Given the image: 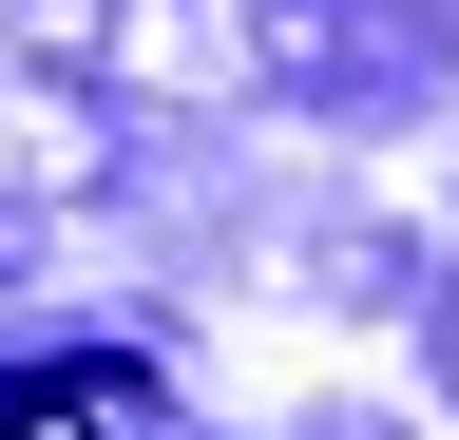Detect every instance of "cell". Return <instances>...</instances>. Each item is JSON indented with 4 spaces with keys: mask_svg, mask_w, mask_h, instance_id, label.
Here are the masks:
<instances>
[{
    "mask_svg": "<svg viewBox=\"0 0 459 440\" xmlns=\"http://www.w3.org/2000/svg\"><path fill=\"white\" fill-rule=\"evenodd\" d=\"M0 440H115L96 402H57V383H39V402H0Z\"/></svg>",
    "mask_w": 459,
    "mask_h": 440,
    "instance_id": "cell-1",
    "label": "cell"
}]
</instances>
